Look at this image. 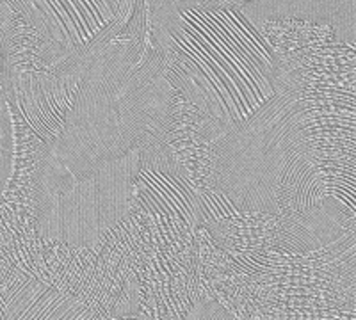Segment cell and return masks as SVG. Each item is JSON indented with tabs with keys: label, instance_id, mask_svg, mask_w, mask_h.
<instances>
[{
	"label": "cell",
	"instance_id": "1",
	"mask_svg": "<svg viewBox=\"0 0 356 320\" xmlns=\"http://www.w3.org/2000/svg\"><path fill=\"white\" fill-rule=\"evenodd\" d=\"M214 189L241 214L310 219L324 198L355 210V101L292 85L222 135Z\"/></svg>",
	"mask_w": 356,
	"mask_h": 320
},
{
	"label": "cell",
	"instance_id": "6",
	"mask_svg": "<svg viewBox=\"0 0 356 320\" xmlns=\"http://www.w3.org/2000/svg\"><path fill=\"white\" fill-rule=\"evenodd\" d=\"M2 59H0V194L4 191L8 183L9 173H11L13 160V137H11V123H9L8 101H6L4 90V75H2Z\"/></svg>",
	"mask_w": 356,
	"mask_h": 320
},
{
	"label": "cell",
	"instance_id": "2",
	"mask_svg": "<svg viewBox=\"0 0 356 320\" xmlns=\"http://www.w3.org/2000/svg\"><path fill=\"white\" fill-rule=\"evenodd\" d=\"M168 81L227 134L284 90L273 45L234 6L195 0L152 24Z\"/></svg>",
	"mask_w": 356,
	"mask_h": 320
},
{
	"label": "cell",
	"instance_id": "4",
	"mask_svg": "<svg viewBox=\"0 0 356 320\" xmlns=\"http://www.w3.org/2000/svg\"><path fill=\"white\" fill-rule=\"evenodd\" d=\"M141 146L75 176L38 174V230L72 247L95 246L129 212Z\"/></svg>",
	"mask_w": 356,
	"mask_h": 320
},
{
	"label": "cell",
	"instance_id": "5",
	"mask_svg": "<svg viewBox=\"0 0 356 320\" xmlns=\"http://www.w3.org/2000/svg\"><path fill=\"white\" fill-rule=\"evenodd\" d=\"M50 45L52 75L81 74L132 17L136 0H17Z\"/></svg>",
	"mask_w": 356,
	"mask_h": 320
},
{
	"label": "cell",
	"instance_id": "3",
	"mask_svg": "<svg viewBox=\"0 0 356 320\" xmlns=\"http://www.w3.org/2000/svg\"><path fill=\"white\" fill-rule=\"evenodd\" d=\"M132 47H104L82 71L61 130L50 139L38 174L75 176L130 153L164 123L170 81L159 52L136 66Z\"/></svg>",
	"mask_w": 356,
	"mask_h": 320
}]
</instances>
